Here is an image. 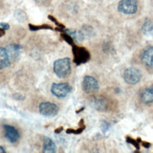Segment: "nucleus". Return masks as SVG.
<instances>
[{"label":"nucleus","instance_id":"1","mask_svg":"<svg viewBox=\"0 0 153 153\" xmlns=\"http://www.w3.org/2000/svg\"><path fill=\"white\" fill-rule=\"evenodd\" d=\"M53 71L59 78H65L69 75L71 71L70 59L65 57L54 61Z\"/></svg>","mask_w":153,"mask_h":153},{"label":"nucleus","instance_id":"2","mask_svg":"<svg viewBox=\"0 0 153 153\" xmlns=\"http://www.w3.org/2000/svg\"><path fill=\"white\" fill-rule=\"evenodd\" d=\"M72 46L74 62L77 65L85 63L89 60L90 55L88 51L85 47H78L75 45Z\"/></svg>","mask_w":153,"mask_h":153},{"label":"nucleus","instance_id":"3","mask_svg":"<svg viewBox=\"0 0 153 153\" xmlns=\"http://www.w3.org/2000/svg\"><path fill=\"white\" fill-rule=\"evenodd\" d=\"M138 8L137 0H120L118 4L119 12L124 14H133L136 13Z\"/></svg>","mask_w":153,"mask_h":153},{"label":"nucleus","instance_id":"4","mask_svg":"<svg viewBox=\"0 0 153 153\" xmlns=\"http://www.w3.org/2000/svg\"><path fill=\"white\" fill-rule=\"evenodd\" d=\"M123 78L126 83L130 85L136 84L141 79L142 73L136 68H128L124 72Z\"/></svg>","mask_w":153,"mask_h":153},{"label":"nucleus","instance_id":"5","mask_svg":"<svg viewBox=\"0 0 153 153\" xmlns=\"http://www.w3.org/2000/svg\"><path fill=\"white\" fill-rule=\"evenodd\" d=\"M71 86L67 82L53 83L51 87V93L59 98L66 97L71 91Z\"/></svg>","mask_w":153,"mask_h":153},{"label":"nucleus","instance_id":"6","mask_svg":"<svg viewBox=\"0 0 153 153\" xmlns=\"http://www.w3.org/2000/svg\"><path fill=\"white\" fill-rule=\"evenodd\" d=\"M59 107L56 104L51 102H42L39 106V112L44 117H54L59 112Z\"/></svg>","mask_w":153,"mask_h":153},{"label":"nucleus","instance_id":"7","mask_svg":"<svg viewBox=\"0 0 153 153\" xmlns=\"http://www.w3.org/2000/svg\"><path fill=\"white\" fill-rule=\"evenodd\" d=\"M82 87L85 93H90L98 90L99 85L94 78L91 76H85L82 82Z\"/></svg>","mask_w":153,"mask_h":153},{"label":"nucleus","instance_id":"8","mask_svg":"<svg viewBox=\"0 0 153 153\" xmlns=\"http://www.w3.org/2000/svg\"><path fill=\"white\" fill-rule=\"evenodd\" d=\"M5 136L7 139L11 143L16 142L20 137V134L18 130L13 126L5 124L3 126Z\"/></svg>","mask_w":153,"mask_h":153},{"label":"nucleus","instance_id":"9","mask_svg":"<svg viewBox=\"0 0 153 153\" xmlns=\"http://www.w3.org/2000/svg\"><path fill=\"white\" fill-rule=\"evenodd\" d=\"M141 60L146 66L153 68V47L148 46L144 48L141 54Z\"/></svg>","mask_w":153,"mask_h":153},{"label":"nucleus","instance_id":"10","mask_svg":"<svg viewBox=\"0 0 153 153\" xmlns=\"http://www.w3.org/2000/svg\"><path fill=\"white\" fill-rule=\"evenodd\" d=\"M10 65V57L6 48L0 47V69H5Z\"/></svg>","mask_w":153,"mask_h":153},{"label":"nucleus","instance_id":"11","mask_svg":"<svg viewBox=\"0 0 153 153\" xmlns=\"http://www.w3.org/2000/svg\"><path fill=\"white\" fill-rule=\"evenodd\" d=\"M140 99L143 103L149 104L153 102V85L146 88L141 94Z\"/></svg>","mask_w":153,"mask_h":153},{"label":"nucleus","instance_id":"12","mask_svg":"<svg viewBox=\"0 0 153 153\" xmlns=\"http://www.w3.org/2000/svg\"><path fill=\"white\" fill-rule=\"evenodd\" d=\"M142 30L143 33L147 36H153V20L147 18L145 20L142 26Z\"/></svg>","mask_w":153,"mask_h":153},{"label":"nucleus","instance_id":"13","mask_svg":"<svg viewBox=\"0 0 153 153\" xmlns=\"http://www.w3.org/2000/svg\"><path fill=\"white\" fill-rule=\"evenodd\" d=\"M56 151V146L54 142L48 137H44L43 152L53 153Z\"/></svg>","mask_w":153,"mask_h":153},{"label":"nucleus","instance_id":"14","mask_svg":"<svg viewBox=\"0 0 153 153\" xmlns=\"http://www.w3.org/2000/svg\"><path fill=\"white\" fill-rule=\"evenodd\" d=\"M22 48L20 45L18 44H11L7 46L6 49L10 57H13V58L17 57L19 53V50Z\"/></svg>","mask_w":153,"mask_h":153},{"label":"nucleus","instance_id":"15","mask_svg":"<svg viewBox=\"0 0 153 153\" xmlns=\"http://www.w3.org/2000/svg\"><path fill=\"white\" fill-rule=\"evenodd\" d=\"M79 127L78 128H77L76 130H74L72 128H68L66 130V133L68 134H71V133H74V134H80L81 133L83 130L85 129V126L84 125V120L81 119L79 123Z\"/></svg>","mask_w":153,"mask_h":153},{"label":"nucleus","instance_id":"16","mask_svg":"<svg viewBox=\"0 0 153 153\" xmlns=\"http://www.w3.org/2000/svg\"><path fill=\"white\" fill-rule=\"evenodd\" d=\"M29 27L30 29V30L32 31H35V30H41V29H51L53 30V27L47 25V24H43L42 25H33L32 24H29Z\"/></svg>","mask_w":153,"mask_h":153},{"label":"nucleus","instance_id":"17","mask_svg":"<svg viewBox=\"0 0 153 153\" xmlns=\"http://www.w3.org/2000/svg\"><path fill=\"white\" fill-rule=\"evenodd\" d=\"M48 18L50 20H51L53 22H54V23L58 26V28H56V29H56L57 30H58V31H59V32H62V31H63V29H64L65 27L63 25H62V23H59V22L57 20V19H56V18H54V17L53 16H50V15L48 16Z\"/></svg>","mask_w":153,"mask_h":153},{"label":"nucleus","instance_id":"18","mask_svg":"<svg viewBox=\"0 0 153 153\" xmlns=\"http://www.w3.org/2000/svg\"><path fill=\"white\" fill-rule=\"evenodd\" d=\"M62 38L69 45H74V39L72 38V37L68 34L66 32L65 33H62L61 34Z\"/></svg>","mask_w":153,"mask_h":153},{"label":"nucleus","instance_id":"19","mask_svg":"<svg viewBox=\"0 0 153 153\" xmlns=\"http://www.w3.org/2000/svg\"><path fill=\"white\" fill-rule=\"evenodd\" d=\"M126 142H127V143L131 144V145H133L136 149H139V148H140L139 143H140L139 142V141H138L137 139L135 140V139L131 138V137H130V136H128L126 137Z\"/></svg>","mask_w":153,"mask_h":153},{"label":"nucleus","instance_id":"20","mask_svg":"<svg viewBox=\"0 0 153 153\" xmlns=\"http://www.w3.org/2000/svg\"><path fill=\"white\" fill-rule=\"evenodd\" d=\"M105 106L106 105H105V103L102 100H100V99L96 100L95 107L97 109H100V110L105 109Z\"/></svg>","mask_w":153,"mask_h":153},{"label":"nucleus","instance_id":"21","mask_svg":"<svg viewBox=\"0 0 153 153\" xmlns=\"http://www.w3.org/2000/svg\"><path fill=\"white\" fill-rule=\"evenodd\" d=\"M12 96H13V98L14 99H15L16 100H19V101L23 100L25 99V97L22 94H21L20 93H18L13 94Z\"/></svg>","mask_w":153,"mask_h":153},{"label":"nucleus","instance_id":"22","mask_svg":"<svg viewBox=\"0 0 153 153\" xmlns=\"http://www.w3.org/2000/svg\"><path fill=\"white\" fill-rule=\"evenodd\" d=\"M10 26L8 23H5V22L0 23V29L4 30H8L10 29Z\"/></svg>","mask_w":153,"mask_h":153},{"label":"nucleus","instance_id":"23","mask_svg":"<svg viewBox=\"0 0 153 153\" xmlns=\"http://www.w3.org/2000/svg\"><path fill=\"white\" fill-rule=\"evenodd\" d=\"M141 143H142V146H143V147L146 148H149L151 146V143L148 142H146V141H142Z\"/></svg>","mask_w":153,"mask_h":153},{"label":"nucleus","instance_id":"24","mask_svg":"<svg viewBox=\"0 0 153 153\" xmlns=\"http://www.w3.org/2000/svg\"><path fill=\"white\" fill-rule=\"evenodd\" d=\"M63 127H62V126H61V127H59L57 128L56 129H55V130H54V133L59 134V133H60L63 130Z\"/></svg>","mask_w":153,"mask_h":153},{"label":"nucleus","instance_id":"25","mask_svg":"<svg viewBox=\"0 0 153 153\" xmlns=\"http://www.w3.org/2000/svg\"><path fill=\"white\" fill-rule=\"evenodd\" d=\"M5 151L4 149V148L0 146V153H5Z\"/></svg>","mask_w":153,"mask_h":153},{"label":"nucleus","instance_id":"26","mask_svg":"<svg viewBox=\"0 0 153 153\" xmlns=\"http://www.w3.org/2000/svg\"><path fill=\"white\" fill-rule=\"evenodd\" d=\"M35 1H36L38 2H44V1H45L47 0H35Z\"/></svg>","mask_w":153,"mask_h":153}]
</instances>
